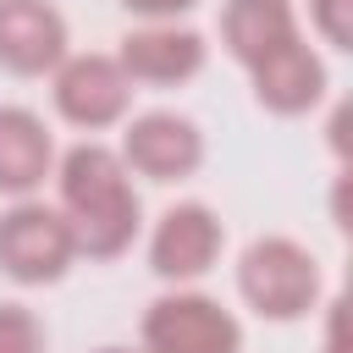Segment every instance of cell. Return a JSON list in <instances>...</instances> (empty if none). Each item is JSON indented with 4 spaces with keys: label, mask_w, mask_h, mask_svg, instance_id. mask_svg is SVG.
Masks as SVG:
<instances>
[{
    "label": "cell",
    "mask_w": 353,
    "mask_h": 353,
    "mask_svg": "<svg viewBox=\"0 0 353 353\" xmlns=\"http://www.w3.org/2000/svg\"><path fill=\"white\" fill-rule=\"evenodd\" d=\"M55 210L72 226L77 259H121L143 232V199L121 154L99 138H83L55 154Z\"/></svg>",
    "instance_id": "6da1fadb"
},
{
    "label": "cell",
    "mask_w": 353,
    "mask_h": 353,
    "mask_svg": "<svg viewBox=\"0 0 353 353\" xmlns=\"http://www.w3.org/2000/svg\"><path fill=\"white\" fill-rule=\"evenodd\" d=\"M237 298L270 320V325H292V320H309L325 298V270L314 259L309 243L287 237V232H270V237H254L243 254H237Z\"/></svg>",
    "instance_id": "7a4b0ae2"
},
{
    "label": "cell",
    "mask_w": 353,
    "mask_h": 353,
    "mask_svg": "<svg viewBox=\"0 0 353 353\" xmlns=\"http://www.w3.org/2000/svg\"><path fill=\"white\" fill-rule=\"evenodd\" d=\"M77 265L72 226L44 199H11L0 210V276L17 287H55Z\"/></svg>",
    "instance_id": "3957f363"
},
{
    "label": "cell",
    "mask_w": 353,
    "mask_h": 353,
    "mask_svg": "<svg viewBox=\"0 0 353 353\" xmlns=\"http://www.w3.org/2000/svg\"><path fill=\"white\" fill-rule=\"evenodd\" d=\"M138 347L143 353H243V320L199 287H171L143 309Z\"/></svg>",
    "instance_id": "277c9868"
},
{
    "label": "cell",
    "mask_w": 353,
    "mask_h": 353,
    "mask_svg": "<svg viewBox=\"0 0 353 353\" xmlns=\"http://www.w3.org/2000/svg\"><path fill=\"white\" fill-rule=\"evenodd\" d=\"M132 94L138 88L127 83V72L116 66V55H105V50H72L50 72V105H55V116L66 127L88 132V138L121 127L132 116Z\"/></svg>",
    "instance_id": "5b68a950"
},
{
    "label": "cell",
    "mask_w": 353,
    "mask_h": 353,
    "mask_svg": "<svg viewBox=\"0 0 353 353\" xmlns=\"http://www.w3.org/2000/svg\"><path fill=\"white\" fill-rule=\"evenodd\" d=\"M221 254H226V221L204 199H176L149 226V270L171 287L204 281L221 265Z\"/></svg>",
    "instance_id": "8992f818"
},
{
    "label": "cell",
    "mask_w": 353,
    "mask_h": 353,
    "mask_svg": "<svg viewBox=\"0 0 353 353\" xmlns=\"http://www.w3.org/2000/svg\"><path fill=\"white\" fill-rule=\"evenodd\" d=\"M121 165L143 182H188L204 165V127L182 110H138L121 121Z\"/></svg>",
    "instance_id": "52a82bcc"
},
{
    "label": "cell",
    "mask_w": 353,
    "mask_h": 353,
    "mask_svg": "<svg viewBox=\"0 0 353 353\" xmlns=\"http://www.w3.org/2000/svg\"><path fill=\"white\" fill-rule=\"evenodd\" d=\"M116 66L132 88H182L210 66V39L188 22H138L116 44Z\"/></svg>",
    "instance_id": "ba28073f"
},
{
    "label": "cell",
    "mask_w": 353,
    "mask_h": 353,
    "mask_svg": "<svg viewBox=\"0 0 353 353\" xmlns=\"http://www.w3.org/2000/svg\"><path fill=\"white\" fill-rule=\"evenodd\" d=\"M72 55V28L55 0H0V72L50 77Z\"/></svg>",
    "instance_id": "9c48e42d"
},
{
    "label": "cell",
    "mask_w": 353,
    "mask_h": 353,
    "mask_svg": "<svg viewBox=\"0 0 353 353\" xmlns=\"http://www.w3.org/2000/svg\"><path fill=\"white\" fill-rule=\"evenodd\" d=\"M248 88H254V105L270 116H309L325 105L331 72H325V55L298 33L292 44H281L259 66H248Z\"/></svg>",
    "instance_id": "30bf717a"
},
{
    "label": "cell",
    "mask_w": 353,
    "mask_h": 353,
    "mask_svg": "<svg viewBox=\"0 0 353 353\" xmlns=\"http://www.w3.org/2000/svg\"><path fill=\"white\" fill-rule=\"evenodd\" d=\"M55 132L28 105H0V199H39L55 176Z\"/></svg>",
    "instance_id": "8fae6325"
},
{
    "label": "cell",
    "mask_w": 353,
    "mask_h": 353,
    "mask_svg": "<svg viewBox=\"0 0 353 353\" xmlns=\"http://www.w3.org/2000/svg\"><path fill=\"white\" fill-rule=\"evenodd\" d=\"M303 33L292 0H221V50L248 72Z\"/></svg>",
    "instance_id": "7c38bea8"
},
{
    "label": "cell",
    "mask_w": 353,
    "mask_h": 353,
    "mask_svg": "<svg viewBox=\"0 0 353 353\" xmlns=\"http://www.w3.org/2000/svg\"><path fill=\"white\" fill-rule=\"evenodd\" d=\"M0 353H50L44 320L17 298H0Z\"/></svg>",
    "instance_id": "4fadbf2b"
},
{
    "label": "cell",
    "mask_w": 353,
    "mask_h": 353,
    "mask_svg": "<svg viewBox=\"0 0 353 353\" xmlns=\"http://www.w3.org/2000/svg\"><path fill=\"white\" fill-rule=\"evenodd\" d=\"M309 28L331 50H353V0H309Z\"/></svg>",
    "instance_id": "5bb4252c"
},
{
    "label": "cell",
    "mask_w": 353,
    "mask_h": 353,
    "mask_svg": "<svg viewBox=\"0 0 353 353\" xmlns=\"http://www.w3.org/2000/svg\"><path fill=\"white\" fill-rule=\"evenodd\" d=\"M127 17H138V22H182L199 0H116Z\"/></svg>",
    "instance_id": "9a60e30c"
},
{
    "label": "cell",
    "mask_w": 353,
    "mask_h": 353,
    "mask_svg": "<svg viewBox=\"0 0 353 353\" xmlns=\"http://www.w3.org/2000/svg\"><path fill=\"white\" fill-rule=\"evenodd\" d=\"M325 353H342V303H331V331H325Z\"/></svg>",
    "instance_id": "2e32d148"
},
{
    "label": "cell",
    "mask_w": 353,
    "mask_h": 353,
    "mask_svg": "<svg viewBox=\"0 0 353 353\" xmlns=\"http://www.w3.org/2000/svg\"><path fill=\"white\" fill-rule=\"evenodd\" d=\"M94 353H143V347H121V342H105V347H94Z\"/></svg>",
    "instance_id": "e0dca14e"
}]
</instances>
